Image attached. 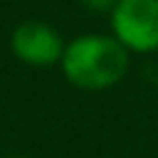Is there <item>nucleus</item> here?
<instances>
[{
    "instance_id": "obj_1",
    "label": "nucleus",
    "mask_w": 158,
    "mask_h": 158,
    "mask_svg": "<svg viewBox=\"0 0 158 158\" xmlns=\"http://www.w3.org/2000/svg\"><path fill=\"white\" fill-rule=\"evenodd\" d=\"M60 68L75 88L104 91L124 78L130 68V52L111 34H81L65 44Z\"/></svg>"
},
{
    "instance_id": "obj_2",
    "label": "nucleus",
    "mask_w": 158,
    "mask_h": 158,
    "mask_svg": "<svg viewBox=\"0 0 158 158\" xmlns=\"http://www.w3.org/2000/svg\"><path fill=\"white\" fill-rule=\"evenodd\" d=\"M111 16V36L127 52H158V0H119Z\"/></svg>"
},
{
    "instance_id": "obj_3",
    "label": "nucleus",
    "mask_w": 158,
    "mask_h": 158,
    "mask_svg": "<svg viewBox=\"0 0 158 158\" xmlns=\"http://www.w3.org/2000/svg\"><path fill=\"white\" fill-rule=\"evenodd\" d=\"M10 49L31 68H52L65 55V39L44 21H21L10 34Z\"/></svg>"
},
{
    "instance_id": "obj_4",
    "label": "nucleus",
    "mask_w": 158,
    "mask_h": 158,
    "mask_svg": "<svg viewBox=\"0 0 158 158\" xmlns=\"http://www.w3.org/2000/svg\"><path fill=\"white\" fill-rule=\"evenodd\" d=\"M117 3H119V0H81L83 8H88L94 13H111Z\"/></svg>"
},
{
    "instance_id": "obj_5",
    "label": "nucleus",
    "mask_w": 158,
    "mask_h": 158,
    "mask_svg": "<svg viewBox=\"0 0 158 158\" xmlns=\"http://www.w3.org/2000/svg\"><path fill=\"white\" fill-rule=\"evenodd\" d=\"M10 158H21V156H10Z\"/></svg>"
}]
</instances>
